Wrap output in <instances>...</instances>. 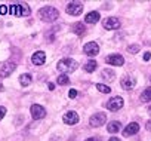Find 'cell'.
Masks as SVG:
<instances>
[{
    "label": "cell",
    "instance_id": "cb8c5ba5",
    "mask_svg": "<svg viewBox=\"0 0 151 141\" xmlns=\"http://www.w3.org/2000/svg\"><path fill=\"white\" fill-rule=\"evenodd\" d=\"M96 89H98L99 92H102V94H110V92H111L110 86H107V85H104V83H96Z\"/></svg>",
    "mask_w": 151,
    "mask_h": 141
},
{
    "label": "cell",
    "instance_id": "d6a6232c",
    "mask_svg": "<svg viewBox=\"0 0 151 141\" xmlns=\"http://www.w3.org/2000/svg\"><path fill=\"white\" fill-rule=\"evenodd\" d=\"M108 141H120V138H117V137H113V138H110Z\"/></svg>",
    "mask_w": 151,
    "mask_h": 141
},
{
    "label": "cell",
    "instance_id": "836d02e7",
    "mask_svg": "<svg viewBox=\"0 0 151 141\" xmlns=\"http://www.w3.org/2000/svg\"><path fill=\"white\" fill-rule=\"evenodd\" d=\"M148 114H150V116H151V106H150V107H148Z\"/></svg>",
    "mask_w": 151,
    "mask_h": 141
},
{
    "label": "cell",
    "instance_id": "9a60e30c",
    "mask_svg": "<svg viewBox=\"0 0 151 141\" xmlns=\"http://www.w3.org/2000/svg\"><path fill=\"white\" fill-rule=\"evenodd\" d=\"M99 20H101V15H99V12H96V11H92V12H89V14L85 17V21H86L88 24H96Z\"/></svg>",
    "mask_w": 151,
    "mask_h": 141
},
{
    "label": "cell",
    "instance_id": "52a82bcc",
    "mask_svg": "<svg viewBox=\"0 0 151 141\" xmlns=\"http://www.w3.org/2000/svg\"><path fill=\"white\" fill-rule=\"evenodd\" d=\"M102 25L105 30H117V28H120V20L116 17H107L102 21Z\"/></svg>",
    "mask_w": 151,
    "mask_h": 141
},
{
    "label": "cell",
    "instance_id": "ffe728a7",
    "mask_svg": "<svg viewBox=\"0 0 151 141\" xmlns=\"http://www.w3.org/2000/svg\"><path fill=\"white\" fill-rule=\"evenodd\" d=\"M96 67H98V64H96V61H93V59H91V61H88L86 64H85V70L88 73H93L95 70H96Z\"/></svg>",
    "mask_w": 151,
    "mask_h": 141
},
{
    "label": "cell",
    "instance_id": "d4e9b609",
    "mask_svg": "<svg viewBox=\"0 0 151 141\" xmlns=\"http://www.w3.org/2000/svg\"><path fill=\"white\" fill-rule=\"evenodd\" d=\"M139 49H141V46H139V45H129V46H127V52H129V54H133V55H135V54H138V52H139Z\"/></svg>",
    "mask_w": 151,
    "mask_h": 141
},
{
    "label": "cell",
    "instance_id": "44dd1931",
    "mask_svg": "<svg viewBox=\"0 0 151 141\" xmlns=\"http://www.w3.org/2000/svg\"><path fill=\"white\" fill-rule=\"evenodd\" d=\"M141 101L142 103H150L151 101V86L144 89V92L141 94Z\"/></svg>",
    "mask_w": 151,
    "mask_h": 141
},
{
    "label": "cell",
    "instance_id": "83f0119b",
    "mask_svg": "<svg viewBox=\"0 0 151 141\" xmlns=\"http://www.w3.org/2000/svg\"><path fill=\"white\" fill-rule=\"evenodd\" d=\"M68 97L70 98H76V97H77V91H76V89H70L68 91Z\"/></svg>",
    "mask_w": 151,
    "mask_h": 141
},
{
    "label": "cell",
    "instance_id": "ac0fdd59",
    "mask_svg": "<svg viewBox=\"0 0 151 141\" xmlns=\"http://www.w3.org/2000/svg\"><path fill=\"white\" fill-rule=\"evenodd\" d=\"M9 12L15 17H22V6L21 3H14L9 6Z\"/></svg>",
    "mask_w": 151,
    "mask_h": 141
},
{
    "label": "cell",
    "instance_id": "7c38bea8",
    "mask_svg": "<svg viewBox=\"0 0 151 141\" xmlns=\"http://www.w3.org/2000/svg\"><path fill=\"white\" fill-rule=\"evenodd\" d=\"M120 85H122L123 89L130 91V89H133V88L136 86V80H135L132 76H124V77L120 80Z\"/></svg>",
    "mask_w": 151,
    "mask_h": 141
},
{
    "label": "cell",
    "instance_id": "4316f807",
    "mask_svg": "<svg viewBox=\"0 0 151 141\" xmlns=\"http://www.w3.org/2000/svg\"><path fill=\"white\" fill-rule=\"evenodd\" d=\"M5 114H6V107L0 106V120H2V119L5 117Z\"/></svg>",
    "mask_w": 151,
    "mask_h": 141
},
{
    "label": "cell",
    "instance_id": "e575fe53",
    "mask_svg": "<svg viewBox=\"0 0 151 141\" xmlns=\"http://www.w3.org/2000/svg\"><path fill=\"white\" fill-rule=\"evenodd\" d=\"M0 91H2V83H0Z\"/></svg>",
    "mask_w": 151,
    "mask_h": 141
},
{
    "label": "cell",
    "instance_id": "277c9868",
    "mask_svg": "<svg viewBox=\"0 0 151 141\" xmlns=\"http://www.w3.org/2000/svg\"><path fill=\"white\" fill-rule=\"evenodd\" d=\"M107 122V116H105V113H95L93 116H91V119H89V125L92 126V128H99V126H102L104 123Z\"/></svg>",
    "mask_w": 151,
    "mask_h": 141
},
{
    "label": "cell",
    "instance_id": "f546056e",
    "mask_svg": "<svg viewBox=\"0 0 151 141\" xmlns=\"http://www.w3.org/2000/svg\"><path fill=\"white\" fill-rule=\"evenodd\" d=\"M150 58H151V54L150 52H145L144 54V61H150Z\"/></svg>",
    "mask_w": 151,
    "mask_h": 141
},
{
    "label": "cell",
    "instance_id": "5bb4252c",
    "mask_svg": "<svg viewBox=\"0 0 151 141\" xmlns=\"http://www.w3.org/2000/svg\"><path fill=\"white\" fill-rule=\"evenodd\" d=\"M31 61H33L34 65H42V64H45V61H46V54H45L43 51H37V52L33 54Z\"/></svg>",
    "mask_w": 151,
    "mask_h": 141
},
{
    "label": "cell",
    "instance_id": "d590c367",
    "mask_svg": "<svg viewBox=\"0 0 151 141\" xmlns=\"http://www.w3.org/2000/svg\"><path fill=\"white\" fill-rule=\"evenodd\" d=\"M150 82H151V76H150Z\"/></svg>",
    "mask_w": 151,
    "mask_h": 141
},
{
    "label": "cell",
    "instance_id": "3957f363",
    "mask_svg": "<svg viewBox=\"0 0 151 141\" xmlns=\"http://www.w3.org/2000/svg\"><path fill=\"white\" fill-rule=\"evenodd\" d=\"M83 12V3L82 2H70L67 5V14L73 17H79Z\"/></svg>",
    "mask_w": 151,
    "mask_h": 141
},
{
    "label": "cell",
    "instance_id": "8fae6325",
    "mask_svg": "<svg viewBox=\"0 0 151 141\" xmlns=\"http://www.w3.org/2000/svg\"><path fill=\"white\" fill-rule=\"evenodd\" d=\"M62 120H64V123H67V125H76L79 122V114L76 113V111H67L64 116H62Z\"/></svg>",
    "mask_w": 151,
    "mask_h": 141
},
{
    "label": "cell",
    "instance_id": "e0dca14e",
    "mask_svg": "<svg viewBox=\"0 0 151 141\" xmlns=\"http://www.w3.org/2000/svg\"><path fill=\"white\" fill-rule=\"evenodd\" d=\"M101 77H102V80L113 82V80L116 79V73L113 72L111 68H104V70H102V73H101Z\"/></svg>",
    "mask_w": 151,
    "mask_h": 141
},
{
    "label": "cell",
    "instance_id": "9c48e42d",
    "mask_svg": "<svg viewBox=\"0 0 151 141\" xmlns=\"http://www.w3.org/2000/svg\"><path fill=\"white\" fill-rule=\"evenodd\" d=\"M83 51H85V54L88 56H96L99 54V45L96 42H89V43L85 45Z\"/></svg>",
    "mask_w": 151,
    "mask_h": 141
},
{
    "label": "cell",
    "instance_id": "8992f818",
    "mask_svg": "<svg viewBox=\"0 0 151 141\" xmlns=\"http://www.w3.org/2000/svg\"><path fill=\"white\" fill-rule=\"evenodd\" d=\"M123 104H124V101H123L122 97H113L111 100H108V103L105 104V107L110 111H117V110H120L123 107Z\"/></svg>",
    "mask_w": 151,
    "mask_h": 141
},
{
    "label": "cell",
    "instance_id": "484cf974",
    "mask_svg": "<svg viewBox=\"0 0 151 141\" xmlns=\"http://www.w3.org/2000/svg\"><path fill=\"white\" fill-rule=\"evenodd\" d=\"M21 6H22V17H28V15L31 14V11H30L28 5H24V3H21Z\"/></svg>",
    "mask_w": 151,
    "mask_h": 141
},
{
    "label": "cell",
    "instance_id": "f1b7e54d",
    "mask_svg": "<svg viewBox=\"0 0 151 141\" xmlns=\"http://www.w3.org/2000/svg\"><path fill=\"white\" fill-rule=\"evenodd\" d=\"M8 9H9V8H6V6H0V14H2V15L8 14Z\"/></svg>",
    "mask_w": 151,
    "mask_h": 141
},
{
    "label": "cell",
    "instance_id": "6da1fadb",
    "mask_svg": "<svg viewBox=\"0 0 151 141\" xmlns=\"http://www.w3.org/2000/svg\"><path fill=\"white\" fill-rule=\"evenodd\" d=\"M56 67H58V70L61 72V74H67V73L76 72L77 67H79V62L76 61V59H73V58H64V59H61L58 62Z\"/></svg>",
    "mask_w": 151,
    "mask_h": 141
},
{
    "label": "cell",
    "instance_id": "7402d4cb",
    "mask_svg": "<svg viewBox=\"0 0 151 141\" xmlns=\"http://www.w3.org/2000/svg\"><path fill=\"white\" fill-rule=\"evenodd\" d=\"M19 83L22 85V86H28L30 83H31V74H21L19 76Z\"/></svg>",
    "mask_w": 151,
    "mask_h": 141
},
{
    "label": "cell",
    "instance_id": "4fadbf2b",
    "mask_svg": "<svg viewBox=\"0 0 151 141\" xmlns=\"http://www.w3.org/2000/svg\"><path fill=\"white\" fill-rule=\"evenodd\" d=\"M138 131H139V125L136 122H130L126 128H123V137H132L138 134Z\"/></svg>",
    "mask_w": 151,
    "mask_h": 141
},
{
    "label": "cell",
    "instance_id": "4dcf8cb0",
    "mask_svg": "<svg viewBox=\"0 0 151 141\" xmlns=\"http://www.w3.org/2000/svg\"><path fill=\"white\" fill-rule=\"evenodd\" d=\"M85 141H101V138H98V137H91V138H88V140H85Z\"/></svg>",
    "mask_w": 151,
    "mask_h": 141
},
{
    "label": "cell",
    "instance_id": "7a4b0ae2",
    "mask_svg": "<svg viewBox=\"0 0 151 141\" xmlns=\"http://www.w3.org/2000/svg\"><path fill=\"white\" fill-rule=\"evenodd\" d=\"M59 17V12L56 8L53 6H45L39 11V18L45 22H52V21H56Z\"/></svg>",
    "mask_w": 151,
    "mask_h": 141
},
{
    "label": "cell",
    "instance_id": "1f68e13d",
    "mask_svg": "<svg viewBox=\"0 0 151 141\" xmlns=\"http://www.w3.org/2000/svg\"><path fill=\"white\" fill-rule=\"evenodd\" d=\"M145 128H147L148 131H151V120H150V122H147V125H145Z\"/></svg>",
    "mask_w": 151,
    "mask_h": 141
},
{
    "label": "cell",
    "instance_id": "d6986e66",
    "mask_svg": "<svg viewBox=\"0 0 151 141\" xmlns=\"http://www.w3.org/2000/svg\"><path fill=\"white\" fill-rule=\"evenodd\" d=\"M120 128H122V123H120V122H117V120H113V122H110V123H108L107 131H108L110 134H117V132L120 131Z\"/></svg>",
    "mask_w": 151,
    "mask_h": 141
},
{
    "label": "cell",
    "instance_id": "30bf717a",
    "mask_svg": "<svg viewBox=\"0 0 151 141\" xmlns=\"http://www.w3.org/2000/svg\"><path fill=\"white\" fill-rule=\"evenodd\" d=\"M105 62L110 64V65H116V67H120L124 64V58L120 55V54H113V55H108L105 58Z\"/></svg>",
    "mask_w": 151,
    "mask_h": 141
},
{
    "label": "cell",
    "instance_id": "603a6c76",
    "mask_svg": "<svg viewBox=\"0 0 151 141\" xmlns=\"http://www.w3.org/2000/svg\"><path fill=\"white\" fill-rule=\"evenodd\" d=\"M56 83H58V85H61V86H65V85H68V83H70V77H68L67 74H61V76L56 79Z\"/></svg>",
    "mask_w": 151,
    "mask_h": 141
},
{
    "label": "cell",
    "instance_id": "2e32d148",
    "mask_svg": "<svg viewBox=\"0 0 151 141\" xmlns=\"http://www.w3.org/2000/svg\"><path fill=\"white\" fill-rule=\"evenodd\" d=\"M71 31H73L74 34H77V36H83V34L86 33V27H85L83 22H76V24H73Z\"/></svg>",
    "mask_w": 151,
    "mask_h": 141
},
{
    "label": "cell",
    "instance_id": "5b68a950",
    "mask_svg": "<svg viewBox=\"0 0 151 141\" xmlns=\"http://www.w3.org/2000/svg\"><path fill=\"white\" fill-rule=\"evenodd\" d=\"M15 68H17V64L12 62V61H6L2 64V67H0V76L2 77H8L11 76L14 72H15Z\"/></svg>",
    "mask_w": 151,
    "mask_h": 141
},
{
    "label": "cell",
    "instance_id": "ba28073f",
    "mask_svg": "<svg viewBox=\"0 0 151 141\" xmlns=\"http://www.w3.org/2000/svg\"><path fill=\"white\" fill-rule=\"evenodd\" d=\"M30 113H31L33 119H36V120H40V119H43L46 116V110L40 104H33L31 108H30Z\"/></svg>",
    "mask_w": 151,
    "mask_h": 141
}]
</instances>
